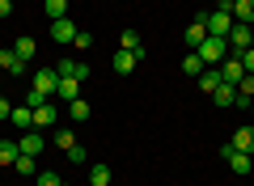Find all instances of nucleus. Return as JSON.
<instances>
[{"mask_svg": "<svg viewBox=\"0 0 254 186\" xmlns=\"http://www.w3.org/2000/svg\"><path fill=\"white\" fill-rule=\"evenodd\" d=\"M195 55H199L208 68H220V63L229 60V43H225V38H212V34H208L199 47H195Z\"/></svg>", "mask_w": 254, "mask_h": 186, "instance_id": "1", "label": "nucleus"}, {"mask_svg": "<svg viewBox=\"0 0 254 186\" xmlns=\"http://www.w3.org/2000/svg\"><path fill=\"white\" fill-rule=\"evenodd\" d=\"M30 89H34V93H43V98L51 102V98H55V89H60V72H55V68H38V72H34V85H30Z\"/></svg>", "mask_w": 254, "mask_h": 186, "instance_id": "2", "label": "nucleus"}, {"mask_svg": "<svg viewBox=\"0 0 254 186\" xmlns=\"http://www.w3.org/2000/svg\"><path fill=\"white\" fill-rule=\"evenodd\" d=\"M233 26H237V21H233V13H229V9L208 13V34L212 38H225V43H229V30H233Z\"/></svg>", "mask_w": 254, "mask_h": 186, "instance_id": "3", "label": "nucleus"}, {"mask_svg": "<svg viewBox=\"0 0 254 186\" xmlns=\"http://www.w3.org/2000/svg\"><path fill=\"white\" fill-rule=\"evenodd\" d=\"M220 157L229 161V169H233L237 178H246V174H250V169H254V157H250V152H237V148H229V144H225V148H220Z\"/></svg>", "mask_w": 254, "mask_h": 186, "instance_id": "4", "label": "nucleus"}, {"mask_svg": "<svg viewBox=\"0 0 254 186\" xmlns=\"http://www.w3.org/2000/svg\"><path fill=\"white\" fill-rule=\"evenodd\" d=\"M250 34H254V26H242V21H237V26L229 30V55H242L246 47H250Z\"/></svg>", "mask_w": 254, "mask_h": 186, "instance_id": "5", "label": "nucleus"}, {"mask_svg": "<svg viewBox=\"0 0 254 186\" xmlns=\"http://www.w3.org/2000/svg\"><path fill=\"white\" fill-rule=\"evenodd\" d=\"M203 38H208V13H195V21L187 26V47L195 51V47H199Z\"/></svg>", "mask_w": 254, "mask_h": 186, "instance_id": "6", "label": "nucleus"}, {"mask_svg": "<svg viewBox=\"0 0 254 186\" xmlns=\"http://www.w3.org/2000/svg\"><path fill=\"white\" fill-rule=\"evenodd\" d=\"M136 63H140V55H136V51H123V47H119L115 60H110V68H115L119 76H131V72H136Z\"/></svg>", "mask_w": 254, "mask_h": 186, "instance_id": "7", "label": "nucleus"}, {"mask_svg": "<svg viewBox=\"0 0 254 186\" xmlns=\"http://www.w3.org/2000/svg\"><path fill=\"white\" fill-rule=\"evenodd\" d=\"M55 72H60V76H72V80H85V76H89V63H85V60H60Z\"/></svg>", "mask_w": 254, "mask_h": 186, "instance_id": "8", "label": "nucleus"}, {"mask_svg": "<svg viewBox=\"0 0 254 186\" xmlns=\"http://www.w3.org/2000/svg\"><path fill=\"white\" fill-rule=\"evenodd\" d=\"M17 148H21V157H38V152L47 148V140H43V131H26L17 140Z\"/></svg>", "mask_w": 254, "mask_h": 186, "instance_id": "9", "label": "nucleus"}, {"mask_svg": "<svg viewBox=\"0 0 254 186\" xmlns=\"http://www.w3.org/2000/svg\"><path fill=\"white\" fill-rule=\"evenodd\" d=\"M229 148H237V152H250V157H254V127H237V131L229 135Z\"/></svg>", "mask_w": 254, "mask_h": 186, "instance_id": "10", "label": "nucleus"}, {"mask_svg": "<svg viewBox=\"0 0 254 186\" xmlns=\"http://www.w3.org/2000/svg\"><path fill=\"white\" fill-rule=\"evenodd\" d=\"M246 76V68H242V60H237V55H229L225 63H220V80H225V85H237V80Z\"/></svg>", "mask_w": 254, "mask_h": 186, "instance_id": "11", "label": "nucleus"}, {"mask_svg": "<svg viewBox=\"0 0 254 186\" xmlns=\"http://www.w3.org/2000/svg\"><path fill=\"white\" fill-rule=\"evenodd\" d=\"M51 38H55V43H72V38H76L72 17H60V21H51Z\"/></svg>", "mask_w": 254, "mask_h": 186, "instance_id": "12", "label": "nucleus"}, {"mask_svg": "<svg viewBox=\"0 0 254 186\" xmlns=\"http://www.w3.org/2000/svg\"><path fill=\"white\" fill-rule=\"evenodd\" d=\"M55 98H60V102H76V98H81V80L60 76V89H55Z\"/></svg>", "mask_w": 254, "mask_h": 186, "instance_id": "13", "label": "nucleus"}, {"mask_svg": "<svg viewBox=\"0 0 254 186\" xmlns=\"http://www.w3.org/2000/svg\"><path fill=\"white\" fill-rule=\"evenodd\" d=\"M0 68L9 72V76H21L26 72V60H17V51L9 47V51H0Z\"/></svg>", "mask_w": 254, "mask_h": 186, "instance_id": "14", "label": "nucleus"}, {"mask_svg": "<svg viewBox=\"0 0 254 186\" xmlns=\"http://www.w3.org/2000/svg\"><path fill=\"white\" fill-rule=\"evenodd\" d=\"M68 119H72V123H89V119H93V106H89L85 98L68 102Z\"/></svg>", "mask_w": 254, "mask_h": 186, "instance_id": "15", "label": "nucleus"}, {"mask_svg": "<svg viewBox=\"0 0 254 186\" xmlns=\"http://www.w3.org/2000/svg\"><path fill=\"white\" fill-rule=\"evenodd\" d=\"M55 119H60V115H55V106H51V102L34 106V131H38V127H55Z\"/></svg>", "mask_w": 254, "mask_h": 186, "instance_id": "16", "label": "nucleus"}, {"mask_svg": "<svg viewBox=\"0 0 254 186\" xmlns=\"http://www.w3.org/2000/svg\"><path fill=\"white\" fill-rule=\"evenodd\" d=\"M212 102H216V106H233L237 102V85H225V80H220V85L212 89Z\"/></svg>", "mask_w": 254, "mask_h": 186, "instance_id": "17", "label": "nucleus"}, {"mask_svg": "<svg viewBox=\"0 0 254 186\" xmlns=\"http://www.w3.org/2000/svg\"><path fill=\"white\" fill-rule=\"evenodd\" d=\"M229 13H233V21H242V26H254V0H237Z\"/></svg>", "mask_w": 254, "mask_h": 186, "instance_id": "18", "label": "nucleus"}, {"mask_svg": "<svg viewBox=\"0 0 254 186\" xmlns=\"http://www.w3.org/2000/svg\"><path fill=\"white\" fill-rule=\"evenodd\" d=\"M119 47H123V51H136V55H144V38H140L136 30H123V34H119Z\"/></svg>", "mask_w": 254, "mask_h": 186, "instance_id": "19", "label": "nucleus"}, {"mask_svg": "<svg viewBox=\"0 0 254 186\" xmlns=\"http://www.w3.org/2000/svg\"><path fill=\"white\" fill-rule=\"evenodd\" d=\"M13 127H26V131H34V110L30 106H13V119H9Z\"/></svg>", "mask_w": 254, "mask_h": 186, "instance_id": "20", "label": "nucleus"}, {"mask_svg": "<svg viewBox=\"0 0 254 186\" xmlns=\"http://www.w3.org/2000/svg\"><path fill=\"white\" fill-rule=\"evenodd\" d=\"M17 157H21L17 140H0V165H17Z\"/></svg>", "mask_w": 254, "mask_h": 186, "instance_id": "21", "label": "nucleus"}, {"mask_svg": "<svg viewBox=\"0 0 254 186\" xmlns=\"http://www.w3.org/2000/svg\"><path fill=\"white\" fill-rule=\"evenodd\" d=\"M89 186H110V165L93 161V165H89Z\"/></svg>", "mask_w": 254, "mask_h": 186, "instance_id": "22", "label": "nucleus"}, {"mask_svg": "<svg viewBox=\"0 0 254 186\" xmlns=\"http://www.w3.org/2000/svg\"><path fill=\"white\" fill-rule=\"evenodd\" d=\"M195 80H199V89H203V93H212V89L220 85V68H203Z\"/></svg>", "mask_w": 254, "mask_h": 186, "instance_id": "23", "label": "nucleus"}, {"mask_svg": "<svg viewBox=\"0 0 254 186\" xmlns=\"http://www.w3.org/2000/svg\"><path fill=\"white\" fill-rule=\"evenodd\" d=\"M43 9L51 21H60V17H68V0H43Z\"/></svg>", "mask_w": 254, "mask_h": 186, "instance_id": "24", "label": "nucleus"}, {"mask_svg": "<svg viewBox=\"0 0 254 186\" xmlns=\"http://www.w3.org/2000/svg\"><path fill=\"white\" fill-rule=\"evenodd\" d=\"M13 51H17V60H34V38H30V34H21L17 43H13Z\"/></svg>", "mask_w": 254, "mask_h": 186, "instance_id": "25", "label": "nucleus"}, {"mask_svg": "<svg viewBox=\"0 0 254 186\" xmlns=\"http://www.w3.org/2000/svg\"><path fill=\"white\" fill-rule=\"evenodd\" d=\"M13 169H17L21 178H34L38 174V157H17V165H13Z\"/></svg>", "mask_w": 254, "mask_h": 186, "instance_id": "26", "label": "nucleus"}, {"mask_svg": "<svg viewBox=\"0 0 254 186\" xmlns=\"http://www.w3.org/2000/svg\"><path fill=\"white\" fill-rule=\"evenodd\" d=\"M203 68H208V63H203V60H199V55H195V51H190L187 60H182V72H187V76H199Z\"/></svg>", "mask_w": 254, "mask_h": 186, "instance_id": "27", "label": "nucleus"}, {"mask_svg": "<svg viewBox=\"0 0 254 186\" xmlns=\"http://www.w3.org/2000/svg\"><path fill=\"white\" fill-rule=\"evenodd\" d=\"M34 182H38V186H64V182H60V174H51V169H38Z\"/></svg>", "mask_w": 254, "mask_h": 186, "instance_id": "28", "label": "nucleus"}, {"mask_svg": "<svg viewBox=\"0 0 254 186\" xmlns=\"http://www.w3.org/2000/svg\"><path fill=\"white\" fill-rule=\"evenodd\" d=\"M72 47H76V51H89V47H93V34H89V30H76Z\"/></svg>", "mask_w": 254, "mask_h": 186, "instance_id": "29", "label": "nucleus"}, {"mask_svg": "<svg viewBox=\"0 0 254 186\" xmlns=\"http://www.w3.org/2000/svg\"><path fill=\"white\" fill-rule=\"evenodd\" d=\"M72 144H76V135H72V131H55V148H64V152H68Z\"/></svg>", "mask_w": 254, "mask_h": 186, "instance_id": "30", "label": "nucleus"}, {"mask_svg": "<svg viewBox=\"0 0 254 186\" xmlns=\"http://www.w3.org/2000/svg\"><path fill=\"white\" fill-rule=\"evenodd\" d=\"M237 60H242V68H246V72H254V47H246V51L237 55Z\"/></svg>", "mask_w": 254, "mask_h": 186, "instance_id": "31", "label": "nucleus"}, {"mask_svg": "<svg viewBox=\"0 0 254 186\" xmlns=\"http://www.w3.org/2000/svg\"><path fill=\"white\" fill-rule=\"evenodd\" d=\"M68 161H89V152H85L81 144H72V148H68Z\"/></svg>", "mask_w": 254, "mask_h": 186, "instance_id": "32", "label": "nucleus"}, {"mask_svg": "<svg viewBox=\"0 0 254 186\" xmlns=\"http://www.w3.org/2000/svg\"><path fill=\"white\" fill-rule=\"evenodd\" d=\"M43 102H47V98H43V93H34V89L26 93V106H30V110H34V106H43Z\"/></svg>", "mask_w": 254, "mask_h": 186, "instance_id": "33", "label": "nucleus"}, {"mask_svg": "<svg viewBox=\"0 0 254 186\" xmlns=\"http://www.w3.org/2000/svg\"><path fill=\"white\" fill-rule=\"evenodd\" d=\"M4 119H13V106H9V98H0V123Z\"/></svg>", "mask_w": 254, "mask_h": 186, "instance_id": "34", "label": "nucleus"}, {"mask_svg": "<svg viewBox=\"0 0 254 186\" xmlns=\"http://www.w3.org/2000/svg\"><path fill=\"white\" fill-rule=\"evenodd\" d=\"M4 17H13V0H0V21Z\"/></svg>", "mask_w": 254, "mask_h": 186, "instance_id": "35", "label": "nucleus"}, {"mask_svg": "<svg viewBox=\"0 0 254 186\" xmlns=\"http://www.w3.org/2000/svg\"><path fill=\"white\" fill-rule=\"evenodd\" d=\"M233 4H237V0H220V9H233Z\"/></svg>", "mask_w": 254, "mask_h": 186, "instance_id": "36", "label": "nucleus"}, {"mask_svg": "<svg viewBox=\"0 0 254 186\" xmlns=\"http://www.w3.org/2000/svg\"><path fill=\"white\" fill-rule=\"evenodd\" d=\"M250 115H254V102H250Z\"/></svg>", "mask_w": 254, "mask_h": 186, "instance_id": "37", "label": "nucleus"}, {"mask_svg": "<svg viewBox=\"0 0 254 186\" xmlns=\"http://www.w3.org/2000/svg\"><path fill=\"white\" fill-rule=\"evenodd\" d=\"M250 47H254V34H250Z\"/></svg>", "mask_w": 254, "mask_h": 186, "instance_id": "38", "label": "nucleus"}, {"mask_svg": "<svg viewBox=\"0 0 254 186\" xmlns=\"http://www.w3.org/2000/svg\"><path fill=\"white\" fill-rule=\"evenodd\" d=\"M0 72H4V68H0Z\"/></svg>", "mask_w": 254, "mask_h": 186, "instance_id": "39", "label": "nucleus"}]
</instances>
